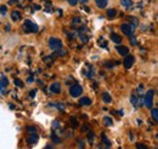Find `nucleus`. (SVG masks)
Segmentation results:
<instances>
[{
  "instance_id": "f257e3e1",
  "label": "nucleus",
  "mask_w": 158,
  "mask_h": 149,
  "mask_svg": "<svg viewBox=\"0 0 158 149\" xmlns=\"http://www.w3.org/2000/svg\"><path fill=\"white\" fill-rule=\"evenodd\" d=\"M23 30L26 33H37L38 32V25L35 23H33L31 19H26V22L23 24Z\"/></svg>"
},
{
  "instance_id": "f03ea898",
  "label": "nucleus",
  "mask_w": 158,
  "mask_h": 149,
  "mask_svg": "<svg viewBox=\"0 0 158 149\" xmlns=\"http://www.w3.org/2000/svg\"><path fill=\"white\" fill-rule=\"evenodd\" d=\"M153 95H155V91L153 90H149L147 92H146V95H145V100H144V103H145V106L147 107V108H152V106H153Z\"/></svg>"
},
{
  "instance_id": "7ed1b4c3",
  "label": "nucleus",
  "mask_w": 158,
  "mask_h": 149,
  "mask_svg": "<svg viewBox=\"0 0 158 149\" xmlns=\"http://www.w3.org/2000/svg\"><path fill=\"white\" fill-rule=\"evenodd\" d=\"M49 46L50 49H52L54 51H57V50H61L62 49V41L57 38H50L49 40Z\"/></svg>"
},
{
  "instance_id": "20e7f679",
  "label": "nucleus",
  "mask_w": 158,
  "mask_h": 149,
  "mask_svg": "<svg viewBox=\"0 0 158 149\" xmlns=\"http://www.w3.org/2000/svg\"><path fill=\"white\" fill-rule=\"evenodd\" d=\"M83 93V89H81V86L80 85H72L71 87H70V95L72 96V97H79L80 95Z\"/></svg>"
},
{
  "instance_id": "39448f33",
  "label": "nucleus",
  "mask_w": 158,
  "mask_h": 149,
  "mask_svg": "<svg viewBox=\"0 0 158 149\" xmlns=\"http://www.w3.org/2000/svg\"><path fill=\"white\" fill-rule=\"evenodd\" d=\"M120 30L123 32V34H124V35H128V36H130V35L134 33V30H135V27H134V25H131V24L124 23V24H122V25H120Z\"/></svg>"
},
{
  "instance_id": "423d86ee",
  "label": "nucleus",
  "mask_w": 158,
  "mask_h": 149,
  "mask_svg": "<svg viewBox=\"0 0 158 149\" xmlns=\"http://www.w3.org/2000/svg\"><path fill=\"white\" fill-rule=\"evenodd\" d=\"M134 61H135V58H134V56H130V55H127V57L124 58V62H123V64H124V68H127V69H129V68H131V66L134 64Z\"/></svg>"
},
{
  "instance_id": "0eeeda50",
  "label": "nucleus",
  "mask_w": 158,
  "mask_h": 149,
  "mask_svg": "<svg viewBox=\"0 0 158 149\" xmlns=\"http://www.w3.org/2000/svg\"><path fill=\"white\" fill-rule=\"evenodd\" d=\"M38 141H39V136H38V134H29V136L27 137V143H28V144H31V146L35 144Z\"/></svg>"
},
{
  "instance_id": "6e6552de",
  "label": "nucleus",
  "mask_w": 158,
  "mask_h": 149,
  "mask_svg": "<svg viewBox=\"0 0 158 149\" xmlns=\"http://www.w3.org/2000/svg\"><path fill=\"white\" fill-rule=\"evenodd\" d=\"M50 91L52 92V93H60L61 92V85L59 84V83H52L51 84V86H50Z\"/></svg>"
},
{
  "instance_id": "1a4fd4ad",
  "label": "nucleus",
  "mask_w": 158,
  "mask_h": 149,
  "mask_svg": "<svg viewBox=\"0 0 158 149\" xmlns=\"http://www.w3.org/2000/svg\"><path fill=\"white\" fill-rule=\"evenodd\" d=\"M116 49H117V51L120 56H127L129 53V49L127 46H117Z\"/></svg>"
},
{
  "instance_id": "9d476101",
  "label": "nucleus",
  "mask_w": 158,
  "mask_h": 149,
  "mask_svg": "<svg viewBox=\"0 0 158 149\" xmlns=\"http://www.w3.org/2000/svg\"><path fill=\"white\" fill-rule=\"evenodd\" d=\"M11 18H12V21H20V19H22V15H21V12L20 11H17V10H15V11H12V13H11Z\"/></svg>"
},
{
  "instance_id": "9b49d317",
  "label": "nucleus",
  "mask_w": 158,
  "mask_h": 149,
  "mask_svg": "<svg viewBox=\"0 0 158 149\" xmlns=\"http://www.w3.org/2000/svg\"><path fill=\"white\" fill-rule=\"evenodd\" d=\"M79 104H80V106H84V107L90 106V104H91V100H90L89 97H83V98H80Z\"/></svg>"
},
{
  "instance_id": "f8f14e48",
  "label": "nucleus",
  "mask_w": 158,
  "mask_h": 149,
  "mask_svg": "<svg viewBox=\"0 0 158 149\" xmlns=\"http://www.w3.org/2000/svg\"><path fill=\"white\" fill-rule=\"evenodd\" d=\"M111 40H112L113 42H116V44H120V42H122V38H120L118 34H116V33H112V34H111Z\"/></svg>"
},
{
  "instance_id": "ddd939ff",
  "label": "nucleus",
  "mask_w": 158,
  "mask_h": 149,
  "mask_svg": "<svg viewBox=\"0 0 158 149\" xmlns=\"http://www.w3.org/2000/svg\"><path fill=\"white\" fill-rule=\"evenodd\" d=\"M139 101H140V97H138L136 95H133L131 98H130V102L134 104L135 108H139Z\"/></svg>"
},
{
  "instance_id": "4468645a",
  "label": "nucleus",
  "mask_w": 158,
  "mask_h": 149,
  "mask_svg": "<svg viewBox=\"0 0 158 149\" xmlns=\"http://www.w3.org/2000/svg\"><path fill=\"white\" fill-rule=\"evenodd\" d=\"M102 100L105 103H111L112 102V98H111V95L108 92H103L102 93Z\"/></svg>"
},
{
  "instance_id": "2eb2a0df",
  "label": "nucleus",
  "mask_w": 158,
  "mask_h": 149,
  "mask_svg": "<svg viewBox=\"0 0 158 149\" xmlns=\"http://www.w3.org/2000/svg\"><path fill=\"white\" fill-rule=\"evenodd\" d=\"M95 2H96V5H97L100 8H103V7L107 6L108 0H95Z\"/></svg>"
},
{
  "instance_id": "dca6fc26",
  "label": "nucleus",
  "mask_w": 158,
  "mask_h": 149,
  "mask_svg": "<svg viewBox=\"0 0 158 149\" xmlns=\"http://www.w3.org/2000/svg\"><path fill=\"white\" fill-rule=\"evenodd\" d=\"M151 117L155 121L158 120V108H151Z\"/></svg>"
},
{
  "instance_id": "f3484780",
  "label": "nucleus",
  "mask_w": 158,
  "mask_h": 149,
  "mask_svg": "<svg viewBox=\"0 0 158 149\" xmlns=\"http://www.w3.org/2000/svg\"><path fill=\"white\" fill-rule=\"evenodd\" d=\"M117 15V10L116 8H108L107 10V17L108 18H113Z\"/></svg>"
},
{
  "instance_id": "a211bd4d",
  "label": "nucleus",
  "mask_w": 158,
  "mask_h": 149,
  "mask_svg": "<svg viewBox=\"0 0 158 149\" xmlns=\"http://www.w3.org/2000/svg\"><path fill=\"white\" fill-rule=\"evenodd\" d=\"M103 123L106 124V126H112L113 125V120L110 117H105L103 118Z\"/></svg>"
},
{
  "instance_id": "6ab92c4d",
  "label": "nucleus",
  "mask_w": 158,
  "mask_h": 149,
  "mask_svg": "<svg viewBox=\"0 0 158 149\" xmlns=\"http://www.w3.org/2000/svg\"><path fill=\"white\" fill-rule=\"evenodd\" d=\"M7 84H9L7 79H6L4 75H1V78H0V85H2L4 87H6V86H7Z\"/></svg>"
},
{
  "instance_id": "aec40b11",
  "label": "nucleus",
  "mask_w": 158,
  "mask_h": 149,
  "mask_svg": "<svg viewBox=\"0 0 158 149\" xmlns=\"http://www.w3.org/2000/svg\"><path fill=\"white\" fill-rule=\"evenodd\" d=\"M26 131H27L28 134H37V129H35V126H27Z\"/></svg>"
},
{
  "instance_id": "412c9836",
  "label": "nucleus",
  "mask_w": 158,
  "mask_h": 149,
  "mask_svg": "<svg viewBox=\"0 0 158 149\" xmlns=\"http://www.w3.org/2000/svg\"><path fill=\"white\" fill-rule=\"evenodd\" d=\"M120 4L125 7H130L131 6V0H120Z\"/></svg>"
},
{
  "instance_id": "4be33fe9",
  "label": "nucleus",
  "mask_w": 158,
  "mask_h": 149,
  "mask_svg": "<svg viewBox=\"0 0 158 149\" xmlns=\"http://www.w3.org/2000/svg\"><path fill=\"white\" fill-rule=\"evenodd\" d=\"M15 85H16L17 87H23V86H24L23 81H22V80H20V79H15Z\"/></svg>"
},
{
  "instance_id": "5701e85b",
  "label": "nucleus",
  "mask_w": 158,
  "mask_h": 149,
  "mask_svg": "<svg viewBox=\"0 0 158 149\" xmlns=\"http://www.w3.org/2000/svg\"><path fill=\"white\" fill-rule=\"evenodd\" d=\"M128 19H129V21H131V22H134V27L139 24V21H138V18H136V17H128Z\"/></svg>"
},
{
  "instance_id": "b1692460",
  "label": "nucleus",
  "mask_w": 158,
  "mask_h": 149,
  "mask_svg": "<svg viewBox=\"0 0 158 149\" xmlns=\"http://www.w3.org/2000/svg\"><path fill=\"white\" fill-rule=\"evenodd\" d=\"M101 138H102V141H103V142L106 143V146H107V147H110V146H111V142H110V141H108V140L106 138V136H105L103 134H102V136H101Z\"/></svg>"
},
{
  "instance_id": "393cba45",
  "label": "nucleus",
  "mask_w": 158,
  "mask_h": 149,
  "mask_svg": "<svg viewBox=\"0 0 158 149\" xmlns=\"http://www.w3.org/2000/svg\"><path fill=\"white\" fill-rule=\"evenodd\" d=\"M6 11H7V7H6L5 5H1V6H0V13H1V15H5Z\"/></svg>"
},
{
  "instance_id": "a878e982",
  "label": "nucleus",
  "mask_w": 158,
  "mask_h": 149,
  "mask_svg": "<svg viewBox=\"0 0 158 149\" xmlns=\"http://www.w3.org/2000/svg\"><path fill=\"white\" fill-rule=\"evenodd\" d=\"M51 140H52L55 143H61V140H60L56 135H52V136H51Z\"/></svg>"
},
{
  "instance_id": "bb28decb",
  "label": "nucleus",
  "mask_w": 158,
  "mask_h": 149,
  "mask_svg": "<svg viewBox=\"0 0 158 149\" xmlns=\"http://www.w3.org/2000/svg\"><path fill=\"white\" fill-rule=\"evenodd\" d=\"M130 44L134 45V46L138 45V41H136V38H135V36H131V38H130Z\"/></svg>"
},
{
  "instance_id": "cd10ccee",
  "label": "nucleus",
  "mask_w": 158,
  "mask_h": 149,
  "mask_svg": "<svg viewBox=\"0 0 158 149\" xmlns=\"http://www.w3.org/2000/svg\"><path fill=\"white\" fill-rule=\"evenodd\" d=\"M136 148H138V149H149V148H147V146H145V144H141V143H138V144H136Z\"/></svg>"
},
{
  "instance_id": "c85d7f7f",
  "label": "nucleus",
  "mask_w": 158,
  "mask_h": 149,
  "mask_svg": "<svg viewBox=\"0 0 158 149\" xmlns=\"http://www.w3.org/2000/svg\"><path fill=\"white\" fill-rule=\"evenodd\" d=\"M142 91H144V85H140V86H139V89H138V93H139V96H140V97H141Z\"/></svg>"
},
{
  "instance_id": "c756f323",
  "label": "nucleus",
  "mask_w": 158,
  "mask_h": 149,
  "mask_svg": "<svg viewBox=\"0 0 158 149\" xmlns=\"http://www.w3.org/2000/svg\"><path fill=\"white\" fill-rule=\"evenodd\" d=\"M71 123L73 124V127H74V129H76V127L78 126V123H77V120H76L74 118H71Z\"/></svg>"
},
{
  "instance_id": "7c9ffc66",
  "label": "nucleus",
  "mask_w": 158,
  "mask_h": 149,
  "mask_svg": "<svg viewBox=\"0 0 158 149\" xmlns=\"http://www.w3.org/2000/svg\"><path fill=\"white\" fill-rule=\"evenodd\" d=\"M80 40H81V42H88V38L83 34H80Z\"/></svg>"
},
{
  "instance_id": "2f4dec72",
  "label": "nucleus",
  "mask_w": 158,
  "mask_h": 149,
  "mask_svg": "<svg viewBox=\"0 0 158 149\" xmlns=\"http://www.w3.org/2000/svg\"><path fill=\"white\" fill-rule=\"evenodd\" d=\"M0 93H1V95H5V93H6V90H5V87H4L2 85H0Z\"/></svg>"
},
{
  "instance_id": "473e14b6",
  "label": "nucleus",
  "mask_w": 158,
  "mask_h": 149,
  "mask_svg": "<svg viewBox=\"0 0 158 149\" xmlns=\"http://www.w3.org/2000/svg\"><path fill=\"white\" fill-rule=\"evenodd\" d=\"M35 93H37V90H32V91H31V92H29V96H31V97H32V98H33V97H34V96H35Z\"/></svg>"
},
{
  "instance_id": "72a5a7b5",
  "label": "nucleus",
  "mask_w": 158,
  "mask_h": 149,
  "mask_svg": "<svg viewBox=\"0 0 158 149\" xmlns=\"http://www.w3.org/2000/svg\"><path fill=\"white\" fill-rule=\"evenodd\" d=\"M92 138H95V135H94V134H91V132H90V134H89V141H90V143H91V142H92Z\"/></svg>"
},
{
  "instance_id": "f704fd0d",
  "label": "nucleus",
  "mask_w": 158,
  "mask_h": 149,
  "mask_svg": "<svg viewBox=\"0 0 158 149\" xmlns=\"http://www.w3.org/2000/svg\"><path fill=\"white\" fill-rule=\"evenodd\" d=\"M68 2L72 5V6H74V5H77V2H78V0H68Z\"/></svg>"
},
{
  "instance_id": "c9c22d12",
  "label": "nucleus",
  "mask_w": 158,
  "mask_h": 149,
  "mask_svg": "<svg viewBox=\"0 0 158 149\" xmlns=\"http://www.w3.org/2000/svg\"><path fill=\"white\" fill-rule=\"evenodd\" d=\"M105 66H106V67H108V68H112V67H113V66H112V63H110V62H106V63H105Z\"/></svg>"
},
{
  "instance_id": "e433bc0d",
  "label": "nucleus",
  "mask_w": 158,
  "mask_h": 149,
  "mask_svg": "<svg viewBox=\"0 0 158 149\" xmlns=\"http://www.w3.org/2000/svg\"><path fill=\"white\" fill-rule=\"evenodd\" d=\"M45 149H55V148H54V147H52L51 144H48V146L45 147Z\"/></svg>"
},
{
  "instance_id": "4c0bfd02",
  "label": "nucleus",
  "mask_w": 158,
  "mask_h": 149,
  "mask_svg": "<svg viewBox=\"0 0 158 149\" xmlns=\"http://www.w3.org/2000/svg\"><path fill=\"white\" fill-rule=\"evenodd\" d=\"M73 22H74V23H79V22H80V18H78V17H77V18H74V21H73Z\"/></svg>"
},
{
  "instance_id": "58836bf2",
  "label": "nucleus",
  "mask_w": 158,
  "mask_h": 149,
  "mask_svg": "<svg viewBox=\"0 0 158 149\" xmlns=\"http://www.w3.org/2000/svg\"><path fill=\"white\" fill-rule=\"evenodd\" d=\"M34 10H40V6L39 5H34Z\"/></svg>"
},
{
  "instance_id": "ea45409f",
  "label": "nucleus",
  "mask_w": 158,
  "mask_h": 149,
  "mask_svg": "<svg viewBox=\"0 0 158 149\" xmlns=\"http://www.w3.org/2000/svg\"><path fill=\"white\" fill-rule=\"evenodd\" d=\"M79 1H81V2H83V4H86V2H88V1H89V0H79Z\"/></svg>"
},
{
  "instance_id": "a19ab883",
  "label": "nucleus",
  "mask_w": 158,
  "mask_h": 149,
  "mask_svg": "<svg viewBox=\"0 0 158 149\" xmlns=\"http://www.w3.org/2000/svg\"><path fill=\"white\" fill-rule=\"evenodd\" d=\"M79 146H80V149H83V142H81V141L79 142Z\"/></svg>"
},
{
  "instance_id": "79ce46f5",
  "label": "nucleus",
  "mask_w": 158,
  "mask_h": 149,
  "mask_svg": "<svg viewBox=\"0 0 158 149\" xmlns=\"http://www.w3.org/2000/svg\"><path fill=\"white\" fill-rule=\"evenodd\" d=\"M5 28H6V30H7V32H10V25H6Z\"/></svg>"
},
{
  "instance_id": "37998d69",
  "label": "nucleus",
  "mask_w": 158,
  "mask_h": 149,
  "mask_svg": "<svg viewBox=\"0 0 158 149\" xmlns=\"http://www.w3.org/2000/svg\"><path fill=\"white\" fill-rule=\"evenodd\" d=\"M155 149H157V148H155Z\"/></svg>"
}]
</instances>
